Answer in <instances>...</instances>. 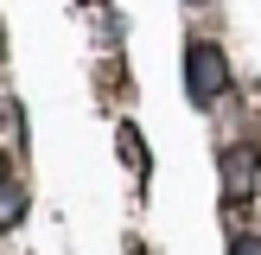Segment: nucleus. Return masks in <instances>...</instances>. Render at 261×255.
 <instances>
[{"label": "nucleus", "instance_id": "obj_1", "mask_svg": "<svg viewBox=\"0 0 261 255\" xmlns=\"http://www.w3.org/2000/svg\"><path fill=\"white\" fill-rule=\"evenodd\" d=\"M191 89H198V96H217V89H223V58H217L211 45L191 51Z\"/></svg>", "mask_w": 261, "mask_h": 255}]
</instances>
